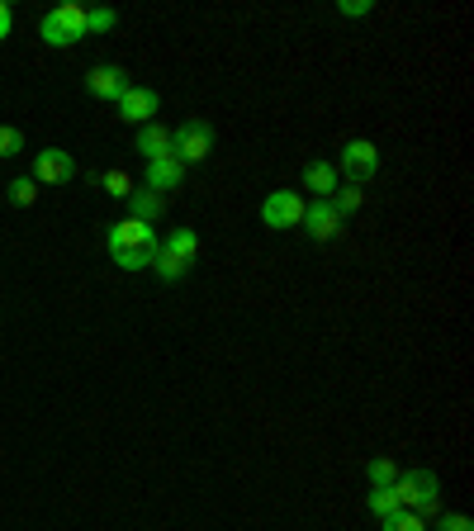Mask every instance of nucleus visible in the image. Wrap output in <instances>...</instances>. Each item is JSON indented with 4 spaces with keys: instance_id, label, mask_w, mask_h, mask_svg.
<instances>
[{
    "instance_id": "423d86ee",
    "label": "nucleus",
    "mask_w": 474,
    "mask_h": 531,
    "mask_svg": "<svg viewBox=\"0 0 474 531\" xmlns=\"http://www.w3.org/2000/svg\"><path fill=\"white\" fill-rule=\"evenodd\" d=\"M375 171H380V147L365 143V138H351V143L342 147L337 176H347V185H365V181H375Z\"/></svg>"
},
{
    "instance_id": "f8f14e48",
    "label": "nucleus",
    "mask_w": 474,
    "mask_h": 531,
    "mask_svg": "<svg viewBox=\"0 0 474 531\" xmlns=\"http://www.w3.org/2000/svg\"><path fill=\"white\" fill-rule=\"evenodd\" d=\"M185 181V166L176 157H157V162H147V190L152 195H166V190H176Z\"/></svg>"
},
{
    "instance_id": "412c9836",
    "label": "nucleus",
    "mask_w": 474,
    "mask_h": 531,
    "mask_svg": "<svg viewBox=\"0 0 474 531\" xmlns=\"http://www.w3.org/2000/svg\"><path fill=\"white\" fill-rule=\"evenodd\" d=\"M114 24H119L114 10H86V38H91V34H110Z\"/></svg>"
},
{
    "instance_id": "6e6552de",
    "label": "nucleus",
    "mask_w": 474,
    "mask_h": 531,
    "mask_svg": "<svg viewBox=\"0 0 474 531\" xmlns=\"http://www.w3.org/2000/svg\"><path fill=\"white\" fill-rule=\"evenodd\" d=\"M76 176V162L72 152H62V147H43L34 157V181L38 185H67Z\"/></svg>"
},
{
    "instance_id": "7ed1b4c3",
    "label": "nucleus",
    "mask_w": 474,
    "mask_h": 531,
    "mask_svg": "<svg viewBox=\"0 0 474 531\" xmlns=\"http://www.w3.org/2000/svg\"><path fill=\"white\" fill-rule=\"evenodd\" d=\"M195 252H200V233L195 228H176L166 242H157V257H152V271L162 280H181L195 266Z\"/></svg>"
},
{
    "instance_id": "393cba45",
    "label": "nucleus",
    "mask_w": 474,
    "mask_h": 531,
    "mask_svg": "<svg viewBox=\"0 0 474 531\" xmlns=\"http://www.w3.org/2000/svg\"><path fill=\"white\" fill-rule=\"evenodd\" d=\"M10 29H15V15H10V5H5V0H0V43H5V38H10Z\"/></svg>"
},
{
    "instance_id": "9b49d317",
    "label": "nucleus",
    "mask_w": 474,
    "mask_h": 531,
    "mask_svg": "<svg viewBox=\"0 0 474 531\" xmlns=\"http://www.w3.org/2000/svg\"><path fill=\"white\" fill-rule=\"evenodd\" d=\"M128 86H133V81H128L124 67H95V72L86 76V91H91L95 100H114V105H119V95H124Z\"/></svg>"
},
{
    "instance_id": "b1692460",
    "label": "nucleus",
    "mask_w": 474,
    "mask_h": 531,
    "mask_svg": "<svg viewBox=\"0 0 474 531\" xmlns=\"http://www.w3.org/2000/svg\"><path fill=\"white\" fill-rule=\"evenodd\" d=\"M437 531H474V522H470L465 513H446V517L437 522Z\"/></svg>"
},
{
    "instance_id": "dca6fc26",
    "label": "nucleus",
    "mask_w": 474,
    "mask_h": 531,
    "mask_svg": "<svg viewBox=\"0 0 474 531\" xmlns=\"http://www.w3.org/2000/svg\"><path fill=\"white\" fill-rule=\"evenodd\" d=\"M384 531H427V517H418V513H408V508H399V513H389L380 522Z\"/></svg>"
},
{
    "instance_id": "a878e982",
    "label": "nucleus",
    "mask_w": 474,
    "mask_h": 531,
    "mask_svg": "<svg viewBox=\"0 0 474 531\" xmlns=\"http://www.w3.org/2000/svg\"><path fill=\"white\" fill-rule=\"evenodd\" d=\"M337 15H370V5H365V0H342Z\"/></svg>"
},
{
    "instance_id": "a211bd4d",
    "label": "nucleus",
    "mask_w": 474,
    "mask_h": 531,
    "mask_svg": "<svg viewBox=\"0 0 474 531\" xmlns=\"http://www.w3.org/2000/svg\"><path fill=\"white\" fill-rule=\"evenodd\" d=\"M34 200H38V181H34V176H19V181H10V204L29 209Z\"/></svg>"
},
{
    "instance_id": "0eeeda50",
    "label": "nucleus",
    "mask_w": 474,
    "mask_h": 531,
    "mask_svg": "<svg viewBox=\"0 0 474 531\" xmlns=\"http://www.w3.org/2000/svg\"><path fill=\"white\" fill-rule=\"evenodd\" d=\"M261 223L266 228H294V223H304V200L294 195V190H271L266 200H261Z\"/></svg>"
},
{
    "instance_id": "4be33fe9",
    "label": "nucleus",
    "mask_w": 474,
    "mask_h": 531,
    "mask_svg": "<svg viewBox=\"0 0 474 531\" xmlns=\"http://www.w3.org/2000/svg\"><path fill=\"white\" fill-rule=\"evenodd\" d=\"M19 152H24V133L0 124V157H19Z\"/></svg>"
},
{
    "instance_id": "2eb2a0df",
    "label": "nucleus",
    "mask_w": 474,
    "mask_h": 531,
    "mask_svg": "<svg viewBox=\"0 0 474 531\" xmlns=\"http://www.w3.org/2000/svg\"><path fill=\"white\" fill-rule=\"evenodd\" d=\"M128 204H133V219L147 223V228L162 219V209H166V200H162V195H152V190H133V195H128Z\"/></svg>"
},
{
    "instance_id": "5701e85b",
    "label": "nucleus",
    "mask_w": 474,
    "mask_h": 531,
    "mask_svg": "<svg viewBox=\"0 0 474 531\" xmlns=\"http://www.w3.org/2000/svg\"><path fill=\"white\" fill-rule=\"evenodd\" d=\"M105 190L119 195V200H128V195H133V176H128V171H105Z\"/></svg>"
},
{
    "instance_id": "6ab92c4d",
    "label": "nucleus",
    "mask_w": 474,
    "mask_h": 531,
    "mask_svg": "<svg viewBox=\"0 0 474 531\" xmlns=\"http://www.w3.org/2000/svg\"><path fill=\"white\" fill-rule=\"evenodd\" d=\"M399 479V470H394V460L380 456V460H370V489H389Z\"/></svg>"
},
{
    "instance_id": "1a4fd4ad",
    "label": "nucleus",
    "mask_w": 474,
    "mask_h": 531,
    "mask_svg": "<svg viewBox=\"0 0 474 531\" xmlns=\"http://www.w3.org/2000/svg\"><path fill=\"white\" fill-rule=\"evenodd\" d=\"M152 114H157V91H147V86H128L124 95H119V119L124 124H152Z\"/></svg>"
},
{
    "instance_id": "20e7f679",
    "label": "nucleus",
    "mask_w": 474,
    "mask_h": 531,
    "mask_svg": "<svg viewBox=\"0 0 474 531\" xmlns=\"http://www.w3.org/2000/svg\"><path fill=\"white\" fill-rule=\"evenodd\" d=\"M38 38H43L48 48H72V43H81V38H86V5L67 0V5L48 10V15L38 19Z\"/></svg>"
},
{
    "instance_id": "9d476101",
    "label": "nucleus",
    "mask_w": 474,
    "mask_h": 531,
    "mask_svg": "<svg viewBox=\"0 0 474 531\" xmlns=\"http://www.w3.org/2000/svg\"><path fill=\"white\" fill-rule=\"evenodd\" d=\"M304 228H309L313 242H332L342 233V219H337V209L328 200H313V204H304Z\"/></svg>"
},
{
    "instance_id": "aec40b11",
    "label": "nucleus",
    "mask_w": 474,
    "mask_h": 531,
    "mask_svg": "<svg viewBox=\"0 0 474 531\" xmlns=\"http://www.w3.org/2000/svg\"><path fill=\"white\" fill-rule=\"evenodd\" d=\"M365 503H370V513L380 517H389V513H399V498H394V489H370V498H365Z\"/></svg>"
},
{
    "instance_id": "f3484780",
    "label": "nucleus",
    "mask_w": 474,
    "mask_h": 531,
    "mask_svg": "<svg viewBox=\"0 0 474 531\" xmlns=\"http://www.w3.org/2000/svg\"><path fill=\"white\" fill-rule=\"evenodd\" d=\"M328 204L337 209V219H342V214H351V209H361V185H337Z\"/></svg>"
},
{
    "instance_id": "f03ea898",
    "label": "nucleus",
    "mask_w": 474,
    "mask_h": 531,
    "mask_svg": "<svg viewBox=\"0 0 474 531\" xmlns=\"http://www.w3.org/2000/svg\"><path fill=\"white\" fill-rule=\"evenodd\" d=\"M389 489L399 498V508H408V513H418V517H432L441 508V479L432 470H408Z\"/></svg>"
},
{
    "instance_id": "ddd939ff",
    "label": "nucleus",
    "mask_w": 474,
    "mask_h": 531,
    "mask_svg": "<svg viewBox=\"0 0 474 531\" xmlns=\"http://www.w3.org/2000/svg\"><path fill=\"white\" fill-rule=\"evenodd\" d=\"M342 185L332 162H309L304 166V190H313V200H332V190Z\"/></svg>"
},
{
    "instance_id": "4468645a",
    "label": "nucleus",
    "mask_w": 474,
    "mask_h": 531,
    "mask_svg": "<svg viewBox=\"0 0 474 531\" xmlns=\"http://www.w3.org/2000/svg\"><path fill=\"white\" fill-rule=\"evenodd\" d=\"M138 152H143L147 162H157V157H171V129H162L157 119L138 129Z\"/></svg>"
},
{
    "instance_id": "f257e3e1",
    "label": "nucleus",
    "mask_w": 474,
    "mask_h": 531,
    "mask_svg": "<svg viewBox=\"0 0 474 531\" xmlns=\"http://www.w3.org/2000/svg\"><path fill=\"white\" fill-rule=\"evenodd\" d=\"M105 252H110V261L119 271H143V266H152V257H157V233L138 219H124L110 228Z\"/></svg>"
},
{
    "instance_id": "39448f33",
    "label": "nucleus",
    "mask_w": 474,
    "mask_h": 531,
    "mask_svg": "<svg viewBox=\"0 0 474 531\" xmlns=\"http://www.w3.org/2000/svg\"><path fill=\"white\" fill-rule=\"evenodd\" d=\"M214 152V129L204 124V119H185L181 129L171 133V157L181 166H195V162H204Z\"/></svg>"
}]
</instances>
